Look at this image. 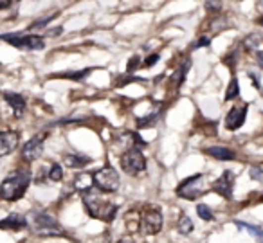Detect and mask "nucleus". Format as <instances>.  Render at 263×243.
Here are the masks:
<instances>
[{
    "instance_id": "nucleus-19",
    "label": "nucleus",
    "mask_w": 263,
    "mask_h": 243,
    "mask_svg": "<svg viewBox=\"0 0 263 243\" xmlns=\"http://www.w3.org/2000/svg\"><path fill=\"white\" fill-rule=\"evenodd\" d=\"M189 65H191V61H189V60L184 61L179 69H177V72H173V76H171V87H173L175 90H177L180 85H182L184 78H186V72L189 70Z\"/></svg>"
},
{
    "instance_id": "nucleus-8",
    "label": "nucleus",
    "mask_w": 263,
    "mask_h": 243,
    "mask_svg": "<svg viewBox=\"0 0 263 243\" xmlns=\"http://www.w3.org/2000/svg\"><path fill=\"white\" fill-rule=\"evenodd\" d=\"M202 179H204L202 173L193 175V177L186 179L184 182L179 184V188H177V194H179L180 198H186V200L199 198V194L202 193V189H200V182H202Z\"/></svg>"
},
{
    "instance_id": "nucleus-14",
    "label": "nucleus",
    "mask_w": 263,
    "mask_h": 243,
    "mask_svg": "<svg viewBox=\"0 0 263 243\" xmlns=\"http://www.w3.org/2000/svg\"><path fill=\"white\" fill-rule=\"evenodd\" d=\"M4 99L5 103L9 104L11 108L15 110V114L20 117L22 112L25 110V106H27V103H25V99L22 97L20 94H15V92H4Z\"/></svg>"
},
{
    "instance_id": "nucleus-20",
    "label": "nucleus",
    "mask_w": 263,
    "mask_h": 243,
    "mask_svg": "<svg viewBox=\"0 0 263 243\" xmlns=\"http://www.w3.org/2000/svg\"><path fill=\"white\" fill-rule=\"evenodd\" d=\"M243 45H245L249 50L258 52V50H263V38L260 35H251L243 40Z\"/></svg>"
},
{
    "instance_id": "nucleus-25",
    "label": "nucleus",
    "mask_w": 263,
    "mask_h": 243,
    "mask_svg": "<svg viewBox=\"0 0 263 243\" xmlns=\"http://www.w3.org/2000/svg\"><path fill=\"white\" fill-rule=\"evenodd\" d=\"M90 70L92 69H83V70H78V72H65V74H58V76H54V78H67V80H81V78H85V76L89 74Z\"/></svg>"
},
{
    "instance_id": "nucleus-7",
    "label": "nucleus",
    "mask_w": 263,
    "mask_h": 243,
    "mask_svg": "<svg viewBox=\"0 0 263 243\" xmlns=\"http://www.w3.org/2000/svg\"><path fill=\"white\" fill-rule=\"evenodd\" d=\"M2 40L9 42L13 47H22L29 50H40L45 49V40L38 35L20 36V35H2Z\"/></svg>"
},
{
    "instance_id": "nucleus-22",
    "label": "nucleus",
    "mask_w": 263,
    "mask_h": 243,
    "mask_svg": "<svg viewBox=\"0 0 263 243\" xmlns=\"http://www.w3.org/2000/svg\"><path fill=\"white\" fill-rule=\"evenodd\" d=\"M179 231L182 234H189L191 231H193V222H191V218H189L188 214H182L179 220Z\"/></svg>"
},
{
    "instance_id": "nucleus-17",
    "label": "nucleus",
    "mask_w": 263,
    "mask_h": 243,
    "mask_svg": "<svg viewBox=\"0 0 263 243\" xmlns=\"http://www.w3.org/2000/svg\"><path fill=\"white\" fill-rule=\"evenodd\" d=\"M63 162H65V166H69V168H72V169H80V168H85L87 164L92 162V159H90V157H85V155H65Z\"/></svg>"
},
{
    "instance_id": "nucleus-21",
    "label": "nucleus",
    "mask_w": 263,
    "mask_h": 243,
    "mask_svg": "<svg viewBox=\"0 0 263 243\" xmlns=\"http://www.w3.org/2000/svg\"><path fill=\"white\" fill-rule=\"evenodd\" d=\"M238 96H240L238 80H236V78H233V80H231V83H229L227 90H225V101H233V99H236Z\"/></svg>"
},
{
    "instance_id": "nucleus-31",
    "label": "nucleus",
    "mask_w": 263,
    "mask_h": 243,
    "mask_svg": "<svg viewBox=\"0 0 263 243\" xmlns=\"http://www.w3.org/2000/svg\"><path fill=\"white\" fill-rule=\"evenodd\" d=\"M159 58H160L159 54H152V56H148V60L144 61L143 65H144V67H152V65H155L157 61H159Z\"/></svg>"
},
{
    "instance_id": "nucleus-4",
    "label": "nucleus",
    "mask_w": 263,
    "mask_h": 243,
    "mask_svg": "<svg viewBox=\"0 0 263 243\" xmlns=\"http://www.w3.org/2000/svg\"><path fill=\"white\" fill-rule=\"evenodd\" d=\"M35 229L40 236H65V231L54 216L49 213H38L35 216Z\"/></svg>"
},
{
    "instance_id": "nucleus-5",
    "label": "nucleus",
    "mask_w": 263,
    "mask_h": 243,
    "mask_svg": "<svg viewBox=\"0 0 263 243\" xmlns=\"http://www.w3.org/2000/svg\"><path fill=\"white\" fill-rule=\"evenodd\" d=\"M121 168L128 175H139L141 171H144L146 169V159L141 153V148L126 149L121 157Z\"/></svg>"
},
{
    "instance_id": "nucleus-35",
    "label": "nucleus",
    "mask_w": 263,
    "mask_h": 243,
    "mask_svg": "<svg viewBox=\"0 0 263 243\" xmlns=\"http://www.w3.org/2000/svg\"><path fill=\"white\" fill-rule=\"evenodd\" d=\"M117 243H135V242H134V240H132V238H121Z\"/></svg>"
},
{
    "instance_id": "nucleus-6",
    "label": "nucleus",
    "mask_w": 263,
    "mask_h": 243,
    "mask_svg": "<svg viewBox=\"0 0 263 243\" xmlns=\"http://www.w3.org/2000/svg\"><path fill=\"white\" fill-rule=\"evenodd\" d=\"M139 223H141L139 229L144 234L154 236V234L160 233V229H162V213L155 207H146L143 211V214H141Z\"/></svg>"
},
{
    "instance_id": "nucleus-11",
    "label": "nucleus",
    "mask_w": 263,
    "mask_h": 243,
    "mask_svg": "<svg viewBox=\"0 0 263 243\" xmlns=\"http://www.w3.org/2000/svg\"><path fill=\"white\" fill-rule=\"evenodd\" d=\"M245 117H247V104L245 106H234L225 115V128L227 130L242 128V124L245 123Z\"/></svg>"
},
{
    "instance_id": "nucleus-26",
    "label": "nucleus",
    "mask_w": 263,
    "mask_h": 243,
    "mask_svg": "<svg viewBox=\"0 0 263 243\" xmlns=\"http://www.w3.org/2000/svg\"><path fill=\"white\" fill-rule=\"evenodd\" d=\"M204 7H206V11H208V13H213V15H216V13L222 9V0H206Z\"/></svg>"
},
{
    "instance_id": "nucleus-29",
    "label": "nucleus",
    "mask_w": 263,
    "mask_h": 243,
    "mask_svg": "<svg viewBox=\"0 0 263 243\" xmlns=\"http://www.w3.org/2000/svg\"><path fill=\"white\" fill-rule=\"evenodd\" d=\"M139 65H141V58L139 56H134V58L128 61V65H126V72H128V74H134Z\"/></svg>"
},
{
    "instance_id": "nucleus-3",
    "label": "nucleus",
    "mask_w": 263,
    "mask_h": 243,
    "mask_svg": "<svg viewBox=\"0 0 263 243\" xmlns=\"http://www.w3.org/2000/svg\"><path fill=\"white\" fill-rule=\"evenodd\" d=\"M94 184L101 193H115L119 189V173L114 168L106 166L94 173Z\"/></svg>"
},
{
    "instance_id": "nucleus-24",
    "label": "nucleus",
    "mask_w": 263,
    "mask_h": 243,
    "mask_svg": "<svg viewBox=\"0 0 263 243\" xmlns=\"http://www.w3.org/2000/svg\"><path fill=\"white\" fill-rule=\"evenodd\" d=\"M197 213H199L200 218L206 220V222H211V220H213V211H211L206 203H199V205H197Z\"/></svg>"
},
{
    "instance_id": "nucleus-15",
    "label": "nucleus",
    "mask_w": 263,
    "mask_h": 243,
    "mask_svg": "<svg viewBox=\"0 0 263 243\" xmlns=\"http://www.w3.org/2000/svg\"><path fill=\"white\" fill-rule=\"evenodd\" d=\"M206 153L211 155V157L216 160H233L234 159V151H231L229 148H223V146H211V148L206 149Z\"/></svg>"
},
{
    "instance_id": "nucleus-23",
    "label": "nucleus",
    "mask_w": 263,
    "mask_h": 243,
    "mask_svg": "<svg viewBox=\"0 0 263 243\" xmlns=\"http://www.w3.org/2000/svg\"><path fill=\"white\" fill-rule=\"evenodd\" d=\"M49 179L53 180V182H60V180L63 179V169H61L60 164H53V166H51Z\"/></svg>"
},
{
    "instance_id": "nucleus-2",
    "label": "nucleus",
    "mask_w": 263,
    "mask_h": 243,
    "mask_svg": "<svg viewBox=\"0 0 263 243\" xmlns=\"http://www.w3.org/2000/svg\"><path fill=\"white\" fill-rule=\"evenodd\" d=\"M83 205H85V209L89 211V214L92 218L103 220V222H106V223L112 222V220L115 218V214H117V205L108 202V200L101 198L96 191H87V193H83Z\"/></svg>"
},
{
    "instance_id": "nucleus-1",
    "label": "nucleus",
    "mask_w": 263,
    "mask_h": 243,
    "mask_svg": "<svg viewBox=\"0 0 263 243\" xmlns=\"http://www.w3.org/2000/svg\"><path fill=\"white\" fill-rule=\"evenodd\" d=\"M31 171L29 169H16L11 175H7L0 186V196L5 202H15V200L22 198L25 193V189L29 186Z\"/></svg>"
},
{
    "instance_id": "nucleus-9",
    "label": "nucleus",
    "mask_w": 263,
    "mask_h": 243,
    "mask_svg": "<svg viewBox=\"0 0 263 243\" xmlns=\"http://www.w3.org/2000/svg\"><path fill=\"white\" fill-rule=\"evenodd\" d=\"M47 135L45 134H38L35 135L33 139H29L24 144L22 148V159L27 160V162H33V160L40 159L42 153H44V141Z\"/></svg>"
},
{
    "instance_id": "nucleus-13",
    "label": "nucleus",
    "mask_w": 263,
    "mask_h": 243,
    "mask_svg": "<svg viewBox=\"0 0 263 243\" xmlns=\"http://www.w3.org/2000/svg\"><path fill=\"white\" fill-rule=\"evenodd\" d=\"M25 227H27V220L22 214H9L7 218L0 222V229L4 231H22Z\"/></svg>"
},
{
    "instance_id": "nucleus-34",
    "label": "nucleus",
    "mask_w": 263,
    "mask_h": 243,
    "mask_svg": "<svg viewBox=\"0 0 263 243\" xmlns=\"http://www.w3.org/2000/svg\"><path fill=\"white\" fill-rule=\"evenodd\" d=\"M13 0H0V9H7Z\"/></svg>"
},
{
    "instance_id": "nucleus-18",
    "label": "nucleus",
    "mask_w": 263,
    "mask_h": 243,
    "mask_svg": "<svg viewBox=\"0 0 263 243\" xmlns=\"http://www.w3.org/2000/svg\"><path fill=\"white\" fill-rule=\"evenodd\" d=\"M236 223V227H240L242 231H247L251 236L258 243H263V229L258 227V225H251V223H245V222H234Z\"/></svg>"
},
{
    "instance_id": "nucleus-32",
    "label": "nucleus",
    "mask_w": 263,
    "mask_h": 243,
    "mask_svg": "<svg viewBox=\"0 0 263 243\" xmlns=\"http://www.w3.org/2000/svg\"><path fill=\"white\" fill-rule=\"evenodd\" d=\"M209 45V38L208 36H202V38H199V42L195 44V49H199V47H208Z\"/></svg>"
},
{
    "instance_id": "nucleus-16",
    "label": "nucleus",
    "mask_w": 263,
    "mask_h": 243,
    "mask_svg": "<svg viewBox=\"0 0 263 243\" xmlns=\"http://www.w3.org/2000/svg\"><path fill=\"white\" fill-rule=\"evenodd\" d=\"M92 186H96V184H94V175L80 173L74 179V188L78 189V191H83V193H87V191H90V189H92Z\"/></svg>"
},
{
    "instance_id": "nucleus-28",
    "label": "nucleus",
    "mask_w": 263,
    "mask_h": 243,
    "mask_svg": "<svg viewBox=\"0 0 263 243\" xmlns=\"http://www.w3.org/2000/svg\"><path fill=\"white\" fill-rule=\"evenodd\" d=\"M249 175L256 182H263V166H253V168L249 169Z\"/></svg>"
},
{
    "instance_id": "nucleus-10",
    "label": "nucleus",
    "mask_w": 263,
    "mask_h": 243,
    "mask_svg": "<svg viewBox=\"0 0 263 243\" xmlns=\"http://www.w3.org/2000/svg\"><path fill=\"white\" fill-rule=\"evenodd\" d=\"M233 186H234V173L231 169H225L222 173V177L213 182L211 189H213L216 194H220L222 198L231 200L233 198Z\"/></svg>"
},
{
    "instance_id": "nucleus-12",
    "label": "nucleus",
    "mask_w": 263,
    "mask_h": 243,
    "mask_svg": "<svg viewBox=\"0 0 263 243\" xmlns=\"http://www.w3.org/2000/svg\"><path fill=\"white\" fill-rule=\"evenodd\" d=\"M16 144H18V134L11 132V130H4L0 135V155L2 157L9 155L16 148Z\"/></svg>"
},
{
    "instance_id": "nucleus-30",
    "label": "nucleus",
    "mask_w": 263,
    "mask_h": 243,
    "mask_svg": "<svg viewBox=\"0 0 263 243\" xmlns=\"http://www.w3.org/2000/svg\"><path fill=\"white\" fill-rule=\"evenodd\" d=\"M56 15H49V16H45V18H40V20H36L35 24L31 25V29H40V27H45V25L49 24L53 18H54Z\"/></svg>"
},
{
    "instance_id": "nucleus-27",
    "label": "nucleus",
    "mask_w": 263,
    "mask_h": 243,
    "mask_svg": "<svg viewBox=\"0 0 263 243\" xmlns=\"http://www.w3.org/2000/svg\"><path fill=\"white\" fill-rule=\"evenodd\" d=\"M225 25H227V18H225V16H222V15H216V18L211 22V29H213V31H222Z\"/></svg>"
},
{
    "instance_id": "nucleus-36",
    "label": "nucleus",
    "mask_w": 263,
    "mask_h": 243,
    "mask_svg": "<svg viewBox=\"0 0 263 243\" xmlns=\"http://www.w3.org/2000/svg\"><path fill=\"white\" fill-rule=\"evenodd\" d=\"M260 25H262V27H263V16H262V18H260Z\"/></svg>"
},
{
    "instance_id": "nucleus-33",
    "label": "nucleus",
    "mask_w": 263,
    "mask_h": 243,
    "mask_svg": "<svg viewBox=\"0 0 263 243\" xmlns=\"http://www.w3.org/2000/svg\"><path fill=\"white\" fill-rule=\"evenodd\" d=\"M256 61H258V65L263 69V50H258V52H256Z\"/></svg>"
}]
</instances>
